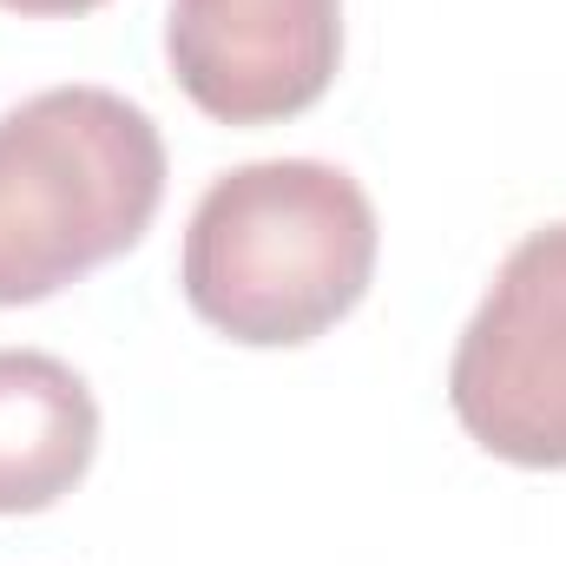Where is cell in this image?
Masks as SVG:
<instances>
[{"mask_svg": "<svg viewBox=\"0 0 566 566\" xmlns=\"http://www.w3.org/2000/svg\"><path fill=\"white\" fill-rule=\"evenodd\" d=\"M382 224L329 158H251L205 185L185 224L178 290L244 349H296L336 329L376 283Z\"/></svg>", "mask_w": 566, "mask_h": 566, "instance_id": "1", "label": "cell"}, {"mask_svg": "<svg viewBox=\"0 0 566 566\" xmlns=\"http://www.w3.org/2000/svg\"><path fill=\"white\" fill-rule=\"evenodd\" d=\"M165 205V139L113 86H46L0 113V310L126 258Z\"/></svg>", "mask_w": 566, "mask_h": 566, "instance_id": "2", "label": "cell"}, {"mask_svg": "<svg viewBox=\"0 0 566 566\" xmlns=\"http://www.w3.org/2000/svg\"><path fill=\"white\" fill-rule=\"evenodd\" d=\"M448 409L507 468H566V224L527 231L501 258L454 343Z\"/></svg>", "mask_w": 566, "mask_h": 566, "instance_id": "3", "label": "cell"}, {"mask_svg": "<svg viewBox=\"0 0 566 566\" xmlns=\"http://www.w3.org/2000/svg\"><path fill=\"white\" fill-rule=\"evenodd\" d=\"M165 60L218 126L310 113L343 66V0H171Z\"/></svg>", "mask_w": 566, "mask_h": 566, "instance_id": "4", "label": "cell"}, {"mask_svg": "<svg viewBox=\"0 0 566 566\" xmlns=\"http://www.w3.org/2000/svg\"><path fill=\"white\" fill-rule=\"evenodd\" d=\"M99 454L86 376L46 349H0V514L60 507Z\"/></svg>", "mask_w": 566, "mask_h": 566, "instance_id": "5", "label": "cell"}, {"mask_svg": "<svg viewBox=\"0 0 566 566\" xmlns=\"http://www.w3.org/2000/svg\"><path fill=\"white\" fill-rule=\"evenodd\" d=\"M7 13H20V20H73V13H93V7H106V0H0Z\"/></svg>", "mask_w": 566, "mask_h": 566, "instance_id": "6", "label": "cell"}]
</instances>
